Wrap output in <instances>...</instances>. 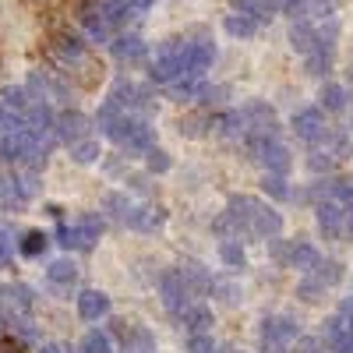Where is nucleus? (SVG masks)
I'll use <instances>...</instances> for the list:
<instances>
[{
    "label": "nucleus",
    "mask_w": 353,
    "mask_h": 353,
    "mask_svg": "<svg viewBox=\"0 0 353 353\" xmlns=\"http://www.w3.org/2000/svg\"><path fill=\"white\" fill-rule=\"evenodd\" d=\"M46 283L53 286V290H61V293H68L74 283H78V265L71 261V258H57L50 269H46Z\"/></svg>",
    "instance_id": "16"
},
{
    "label": "nucleus",
    "mask_w": 353,
    "mask_h": 353,
    "mask_svg": "<svg viewBox=\"0 0 353 353\" xmlns=\"http://www.w3.org/2000/svg\"><path fill=\"white\" fill-rule=\"evenodd\" d=\"M0 353H25V350H21V343H18V339L0 336Z\"/></svg>",
    "instance_id": "53"
},
{
    "label": "nucleus",
    "mask_w": 353,
    "mask_h": 353,
    "mask_svg": "<svg viewBox=\"0 0 353 353\" xmlns=\"http://www.w3.org/2000/svg\"><path fill=\"white\" fill-rule=\"evenodd\" d=\"M258 205H261V201H258V198H251V194H233V198H230V205H226V212L241 223V230H244V233H251V216L258 212Z\"/></svg>",
    "instance_id": "19"
},
{
    "label": "nucleus",
    "mask_w": 353,
    "mask_h": 353,
    "mask_svg": "<svg viewBox=\"0 0 353 353\" xmlns=\"http://www.w3.org/2000/svg\"><path fill=\"white\" fill-rule=\"evenodd\" d=\"M194 92H198V78H181V81H173L170 85V96L173 99H194Z\"/></svg>",
    "instance_id": "41"
},
{
    "label": "nucleus",
    "mask_w": 353,
    "mask_h": 353,
    "mask_svg": "<svg viewBox=\"0 0 353 353\" xmlns=\"http://www.w3.org/2000/svg\"><path fill=\"white\" fill-rule=\"evenodd\" d=\"M81 353H110V336L106 332H88L85 339H81Z\"/></svg>",
    "instance_id": "39"
},
{
    "label": "nucleus",
    "mask_w": 353,
    "mask_h": 353,
    "mask_svg": "<svg viewBox=\"0 0 353 353\" xmlns=\"http://www.w3.org/2000/svg\"><path fill=\"white\" fill-rule=\"evenodd\" d=\"M318 251H314V244H307V241H293L290 244V265L293 269H304V272H311L314 265H318Z\"/></svg>",
    "instance_id": "26"
},
{
    "label": "nucleus",
    "mask_w": 353,
    "mask_h": 353,
    "mask_svg": "<svg viewBox=\"0 0 353 353\" xmlns=\"http://www.w3.org/2000/svg\"><path fill=\"white\" fill-rule=\"evenodd\" d=\"M106 138L121 145L128 156H145L149 149H156V131L149 128V121L145 117H131V113L117 117V124L106 131Z\"/></svg>",
    "instance_id": "1"
},
{
    "label": "nucleus",
    "mask_w": 353,
    "mask_h": 353,
    "mask_svg": "<svg viewBox=\"0 0 353 353\" xmlns=\"http://www.w3.org/2000/svg\"><path fill=\"white\" fill-rule=\"evenodd\" d=\"M50 57L61 68H71L74 71L78 64H88V46L74 32H64V28H61V32L50 36Z\"/></svg>",
    "instance_id": "5"
},
{
    "label": "nucleus",
    "mask_w": 353,
    "mask_h": 353,
    "mask_svg": "<svg viewBox=\"0 0 353 353\" xmlns=\"http://www.w3.org/2000/svg\"><path fill=\"white\" fill-rule=\"evenodd\" d=\"M46 248H50V237H46L43 230H28L25 237L18 241V251H21L25 258H39V254H43Z\"/></svg>",
    "instance_id": "29"
},
{
    "label": "nucleus",
    "mask_w": 353,
    "mask_h": 353,
    "mask_svg": "<svg viewBox=\"0 0 353 353\" xmlns=\"http://www.w3.org/2000/svg\"><path fill=\"white\" fill-rule=\"evenodd\" d=\"M304 61H307V71L311 74H329L332 71V46L329 43H318V50H311Z\"/></svg>",
    "instance_id": "28"
},
{
    "label": "nucleus",
    "mask_w": 353,
    "mask_h": 353,
    "mask_svg": "<svg viewBox=\"0 0 353 353\" xmlns=\"http://www.w3.org/2000/svg\"><path fill=\"white\" fill-rule=\"evenodd\" d=\"M290 43H293V50L297 53H311V50H318V32H314V25L311 21H293V28H290Z\"/></svg>",
    "instance_id": "22"
},
{
    "label": "nucleus",
    "mask_w": 353,
    "mask_h": 353,
    "mask_svg": "<svg viewBox=\"0 0 353 353\" xmlns=\"http://www.w3.org/2000/svg\"><path fill=\"white\" fill-rule=\"evenodd\" d=\"M350 128H353V124H350Z\"/></svg>",
    "instance_id": "60"
},
{
    "label": "nucleus",
    "mask_w": 353,
    "mask_h": 353,
    "mask_svg": "<svg viewBox=\"0 0 353 353\" xmlns=\"http://www.w3.org/2000/svg\"><path fill=\"white\" fill-rule=\"evenodd\" d=\"M78 314H81L85 321L106 318V314H110V297H106L103 290H81V293H78Z\"/></svg>",
    "instance_id": "14"
},
{
    "label": "nucleus",
    "mask_w": 353,
    "mask_h": 353,
    "mask_svg": "<svg viewBox=\"0 0 353 353\" xmlns=\"http://www.w3.org/2000/svg\"><path fill=\"white\" fill-rule=\"evenodd\" d=\"M223 96H226L223 85H198V92H194V99H198L201 106H212V103H219Z\"/></svg>",
    "instance_id": "43"
},
{
    "label": "nucleus",
    "mask_w": 353,
    "mask_h": 353,
    "mask_svg": "<svg viewBox=\"0 0 353 353\" xmlns=\"http://www.w3.org/2000/svg\"><path fill=\"white\" fill-rule=\"evenodd\" d=\"M159 293H163V304H166V311L170 314H181L191 301V290L184 286V279H181V272L176 269H166L163 272V279H159Z\"/></svg>",
    "instance_id": "6"
},
{
    "label": "nucleus",
    "mask_w": 353,
    "mask_h": 353,
    "mask_svg": "<svg viewBox=\"0 0 353 353\" xmlns=\"http://www.w3.org/2000/svg\"><path fill=\"white\" fill-rule=\"evenodd\" d=\"M103 152H99V141H92V138H81V141H74L71 145V159L74 163H96Z\"/></svg>",
    "instance_id": "34"
},
{
    "label": "nucleus",
    "mask_w": 353,
    "mask_h": 353,
    "mask_svg": "<svg viewBox=\"0 0 353 353\" xmlns=\"http://www.w3.org/2000/svg\"><path fill=\"white\" fill-rule=\"evenodd\" d=\"M188 353H216V343H212V336H205V332L191 336V339H188Z\"/></svg>",
    "instance_id": "44"
},
{
    "label": "nucleus",
    "mask_w": 353,
    "mask_h": 353,
    "mask_svg": "<svg viewBox=\"0 0 353 353\" xmlns=\"http://www.w3.org/2000/svg\"><path fill=\"white\" fill-rule=\"evenodd\" d=\"M176 272H181V279H184V286L191 293H205V290L212 286V276H209V269H205L201 261H184Z\"/></svg>",
    "instance_id": "21"
},
{
    "label": "nucleus",
    "mask_w": 353,
    "mask_h": 353,
    "mask_svg": "<svg viewBox=\"0 0 353 353\" xmlns=\"http://www.w3.org/2000/svg\"><path fill=\"white\" fill-rule=\"evenodd\" d=\"M0 314H4V304H0Z\"/></svg>",
    "instance_id": "59"
},
{
    "label": "nucleus",
    "mask_w": 353,
    "mask_h": 353,
    "mask_svg": "<svg viewBox=\"0 0 353 353\" xmlns=\"http://www.w3.org/2000/svg\"><path fill=\"white\" fill-rule=\"evenodd\" d=\"M318 99H321V106H325L329 113H339L346 106V88L343 85H321Z\"/></svg>",
    "instance_id": "32"
},
{
    "label": "nucleus",
    "mask_w": 353,
    "mask_h": 353,
    "mask_svg": "<svg viewBox=\"0 0 353 353\" xmlns=\"http://www.w3.org/2000/svg\"><path fill=\"white\" fill-rule=\"evenodd\" d=\"M346 233L353 237V201H346Z\"/></svg>",
    "instance_id": "56"
},
{
    "label": "nucleus",
    "mask_w": 353,
    "mask_h": 353,
    "mask_svg": "<svg viewBox=\"0 0 353 353\" xmlns=\"http://www.w3.org/2000/svg\"><path fill=\"white\" fill-rule=\"evenodd\" d=\"M18 124H21V117H11L8 106H0V141H4V134H8L11 128H18Z\"/></svg>",
    "instance_id": "48"
},
{
    "label": "nucleus",
    "mask_w": 353,
    "mask_h": 353,
    "mask_svg": "<svg viewBox=\"0 0 353 353\" xmlns=\"http://www.w3.org/2000/svg\"><path fill=\"white\" fill-rule=\"evenodd\" d=\"M8 261H11V241L4 237V233H0V269H4Z\"/></svg>",
    "instance_id": "54"
},
{
    "label": "nucleus",
    "mask_w": 353,
    "mask_h": 353,
    "mask_svg": "<svg viewBox=\"0 0 353 353\" xmlns=\"http://www.w3.org/2000/svg\"><path fill=\"white\" fill-rule=\"evenodd\" d=\"M269 251H272L276 261H290V244H283V241H269Z\"/></svg>",
    "instance_id": "51"
},
{
    "label": "nucleus",
    "mask_w": 353,
    "mask_h": 353,
    "mask_svg": "<svg viewBox=\"0 0 353 353\" xmlns=\"http://www.w3.org/2000/svg\"><path fill=\"white\" fill-rule=\"evenodd\" d=\"M113 325V336L121 339L131 353H149V350H156V339H152V332H145L141 325H131V321H124V318H117V321H110Z\"/></svg>",
    "instance_id": "7"
},
{
    "label": "nucleus",
    "mask_w": 353,
    "mask_h": 353,
    "mask_svg": "<svg viewBox=\"0 0 353 353\" xmlns=\"http://www.w3.org/2000/svg\"><path fill=\"white\" fill-rule=\"evenodd\" d=\"M28 8H36V11H61L64 4H71V0H25Z\"/></svg>",
    "instance_id": "49"
},
{
    "label": "nucleus",
    "mask_w": 353,
    "mask_h": 353,
    "mask_svg": "<svg viewBox=\"0 0 353 353\" xmlns=\"http://www.w3.org/2000/svg\"><path fill=\"white\" fill-rule=\"evenodd\" d=\"M293 339H301V321L293 318H265L261 321V350L265 353H286Z\"/></svg>",
    "instance_id": "4"
},
{
    "label": "nucleus",
    "mask_w": 353,
    "mask_h": 353,
    "mask_svg": "<svg viewBox=\"0 0 353 353\" xmlns=\"http://www.w3.org/2000/svg\"><path fill=\"white\" fill-rule=\"evenodd\" d=\"M336 14V0H301V8H297V18L293 21H332Z\"/></svg>",
    "instance_id": "18"
},
{
    "label": "nucleus",
    "mask_w": 353,
    "mask_h": 353,
    "mask_svg": "<svg viewBox=\"0 0 353 353\" xmlns=\"http://www.w3.org/2000/svg\"><path fill=\"white\" fill-rule=\"evenodd\" d=\"M212 290L219 293L223 304H237V286H233V283H212Z\"/></svg>",
    "instance_id": "47"
},
{
    "label": "nucleus",
    "mask_w": 353,
    "mask_h": 353,
    "mask_svg": "<svg viewBox=\"0 0 353 353\" xmlns=\"http://www.w3.org/2000/svg\"><path fill=\"white\" fill-rule=\"evenodd\" d=\"M339 318H343L346 332H353V297H346V301L339 304Z\"/></svg>",
    "instance_id": "50"
},
{
    "label": "nucleus",
    "mask_w": 353,
    "mask_h": 353,
    "mask_svg": "<svg viewBox=\"0 0 353 353\" xmlns=\"http://www.w3.org/2000/svg\"><path fill=\"white\" fill-rule=\"evenodd\" d=\"M332 163H336V159H332L329 152H321V149H318V152H314V156L307 159V166H311L314 173H321V170H325V173H329V170H332Z\"/></svg>",
    "instance_id": "46"
},
{
    "label": "nucleus",
    "mask_w": 353,
    "mask_h": 353,
    "mask_svg": "<svg viewBox=\"0 0 353 353\" xmlns=\"http://www.w3.org/2000/svg\"><path fill=\"white\" fill-rule=\"evenodd\" d=\"M78 18H81V25H85V32L92 36L96 43H106V39H110V25H106V18H103V11H99V0H85Z\"/></svg>",
    "instance_id": "15"
},
{
    "label": "nucleus",
    "mask_w": 353,
    "mask_h": 353,
    "mask_svg": "<svg viewBox=\"0 0 353 353\" xmlns=\"http://www.w3.org/2000/svg\"><path fill=\"white\" fill-rule=\"evenodd\" d=\"M145 163H149V173H166L173 166L170 152H163V149H149V152H145Z\"/></svg>",
    "instance_id": "42"
},
{
    "label": "nucleus",
    "mask_w": 353,
    "mask_h": 353,
    "mask_svg": "<svg viewBox=\"0 0 353 353\" xmlns=\"http://www.w3.org/2000/svg\"><path fill=\"white\" fill-rule=\"evenodd\" d=\"M110 50H113V57H117L121 64H138V61H145V43H141L138 36H121V39H113Z\"/></svg>",
    "instance_id": "20"
},
{
    "label": "nucleus",
    "mask_w": 353,
    "mask_h": 353,
    "mask_svg": "<svg viewBox=\"0 0 353 353\" xmlns=\"http://www.w3.org/2000/svg\"><path fill=\"white\" fill-rule=\"evenodd\" d=\"M68 353H81V350H68Z\"/></svg>",
    "instance_id": "58"
},
{
    "label": "nucleus",
    "mask_w": 353,
    "mask_h": 353,
    "mask_svg": "<svg viewBox=\"0 0 353 353\" xmlns=\"http://www.w3.org/2000/svg\"><path fill=\"white\" fill-rule=\"evenodd\" d=\"M53 134L61 138V141H68V145H74V141L88 138V117H85V113H78V110L61 113V117L53 121Z\"/></svg>",
    "instance_id": "11"
},
{
    "label": "nucleus",
    "mask_w": 353,
    "mask_h": 353,
    "mask_svg": "<svg viewBox=\"0 0 353 353\" xmlns=\"http://www.w3.org/2000/svg\"><path fill=\"white\" fill-rule=\"evenodd\" d=\"M99 233H103V219L99 216H81L74 226H68V223L57 226V241H61L64 248H71V251H92L96 241H99Z\"/></svg>",
    "instance_id": "2"
},
{
    "label": "nucleus",
    "mask_w": 353,
    "mask_h": 353,
    "mask_svg": "<svg viewBox=\"0 0 353 353\" xmlns=\"http://www.w3.org/2000/svg\"><path fill=\"white\" fill-rule=\"evenodd\" d=\"M124 4H128L131 14H141V11H149V8H152V0H124Z\"/></svg>",
    "instance_id": "55"
},
{
    "label": "nucleus",
    "mask_w": 353,
    "mask_h": 353,
    "mask_svg": "<svg viewBox=\"0 0 353 353\" xmlns=\"http://www.w3.org/2000/svg\"><path fill=\"white\" fill-rule=\"evenodd\" d=\"M293 134H297L301 141H321L325 138V117H321V110H301L297 117H293Z\"/></svg>",
    "instance_id": "12"
},
{
    "label": "nucleus",
    "mask_w": 353,
    "mask_h": 353,
    "mask_svg": "<svg viewBox=\"0 0 353 353\" xmlns=\"http://www.w3.org/2000/svg\"><path fill=\"white\" fill-rule=\"evenodd\" d=\"M39 353H64V350H61V346H53V343H46V346H43Z\"/></svg>",
    "instance_id": "57"
},
{
    "label": "nucleus",
    "mask_w": 353,
    "mask_h": 353,
    "mask_svg": "<svg viewBox=\"0 0 353 353\" xmlns=\"http://www.w3.org/2000/svg\"><path fill=\"white\" fill-rule=\"evenodd\" d=\"M106 212L117 219V223H128V216H131V201H128V194H106Z\"/></svg>",
    "instance_id": "36"
},
{
    "label": "nucleus",
    "mask_w": 353,
    "mask_h": 353,
    "mask_svg": "<svg viewBox=\"0 0 353 353\" xmlns=\"http://www.w3.org/2000/svg\"><path fill=\"white\" fill-rule=\"evenodd\" d=\"M209 128H212V121L205 113H191V117H181V121H176V131L188 134V138H201Z\"/></svg>",
    "instance_id": "30"
},
{
    "label": "nucleus",
    "mask_w": 353,
    "mask_h": 353,
    "mask_svg": "<svg viewBox=\"0 0 353 353\" xmlns=\"http://www.w3.org/2000/svg\"><path fill=\"white\" fill-rule=\"evenodd\" d=\"M212 230L219 233V237H226V241H233V237H241V233H244V230H241V223L233 219L230 212H223V216L212 223Z\"/></svg>",
    "instance_id": "38"
},
{
    "label": "nucleus",
    "mask_w": 353,
    "mask_h": 353,
    "mask_svg": "<svg viewBox=\"0 0 353 353\" xmlns=\"http://www.w3.org/2000/svg\"><path fill=\"white\" fill-rule=\"evenodd\" d=\"M166 223V212L163 209H152V205H131V216H128V226L134 230H145V233H152Z\"/></svg>",
    "instance_id": "17"
},
{
    "label": "nucleus",
    "mask_w": 353,
    "mask_h": 353,
    "mask_svg": "<svg viewBox=\"0 0 353 353\" xmlns=\"http://www.w3.org/2000/svg\"><path fill=\"white\" fill-rule=\"evenodd\" d=\"M258 25H261V18H258L254 11H237V14L226 18V32L244 39V36H254V32H258Z\"/></svg>",
    "instance_id": "25"
},
{
    "label": "nucleus",
    "mask_w": 353,
    "mask_h": 353,
    "mask_svg": "<svg viewBox=\"0 0 353 353\" xmlns=\"http://www.w3.org/2000/svg\"><path fill=\"white\" fill-rule=\"evenodd\" d=\"M297 297H301L304 304H318L321 297H325V286L314 283V279H304V283L297 286Z\"/></svg>",
    "instance_id": "40"
},
{
    "label": "nucleus",
    "mask_w": 353,
    "mask_h": 353,
    "mask_svg": "<svg viewBox=\"0 0 353 353\" xmlns=\"http://www.w3.org/2000/svg\"><path fill=\"white\" fill-rule=\"evenodd\" d=\"M212 128H216L223 138H244V117H241V110H230V113L216 117Z\"/></svg>",
    "instance_id": "27"
},
{
    "label": "nucleus",
    "mask_w": 353,
    "mask_h": 353,
    "mask_svg": "<svg viewBox=\"0 0 353 353\" xmlns=\"http://www.w3.org/2000/svg\"><path fill=\"white\" fill-rule=\"evenodd\" d=\"M216 61V46L212 43H188L184 50V78H201Z\"/></svg>",
    "instance_id": "9"
},
{
    "label": "nucleus",
    "mask_w": 353,
    "mask_h": 353,
    "mask_svg": "<svg viewBox=\"0 0 353 353\" xmlns=\"http://www.w3.org/2000/svg\"><path fill=\"white\" fill-rule=\"evenodd\" d=\"M332 353H353V332H343V336L332 343Z\"/></svg>",
    "instance_id": "52"
},
{
    "label": "nucleus",
    "mask_w": 353,
    "mask_h": 353,
    "mask_svg": "<svg viewBox=\"0 0 353 353\" xmlns=\"http://www.w3.org/2000/svg\"><path fill=\"white\" fill-rule=\"evenodd\" d=\"M99 11H103V18H106V25H110V28H113V25H124V21L131 18V11H128L124 0H103Z\"/></svg>",
    "instance_id": "33"
},
{
    "label": "nucleus",
    "mask_w": 353,
    "mask_h": 353,
    "mask_svg": "<svg viewBox=\"0 0 353 353\" xmlns=\"http://www.w3.org/2000/svg\"><path fill=\"white\" fill-rule=\"evenodd\" d=\"M314 216H318V230L325 233L329 241H336L339 233L346 230V209H343L339 201H318Z\"/></svg>",
    "instance_id": "10"
},
{
    "label": "nucleus",
    "mask_w": 353,
    "mask_h": 353,
    "mask_svg": "<svg viewBox=\"0 0 353 353\" xmlns=\"http://www.w3.org/2000/svg\"><path fill=\"white\" fill-rule=\"evenodd\" d=\"M343 332H346V325H343V318L336 314V318H329V321H325V329H321V339H325V343L332 346V343H336Z\"/></svg>",
    "instance_id": "45"
},
{
    "label": "nucleus",
    "mask_w": 353,
    "mask_h": 353,
    "mask_svg": "<svg viewBox=\"0 0 353 353\" xmlns=\"http://www.w3.org/2000/svg\"><path fill=\"white\" fill-rule=\"evenodd\" d=\"M314 283H321V286H336L339 279H343V261L339 258H318V265L307 272Z\"/></svg>",
    "instance_id": "23"
},
{
    "label": "nucleus",
    "mask_w": 353,
    "mask_h": 353,
    "mask_svg": "<svg viewBox=\"0 0 353 353\" xmlns=\"http://www.w3.org/2000/svg\"><path fill=\"white\" fill-rule=\"evenodd\" d=\"M184 50L188 43L184 39H166L159 46V57H156V64H152V81L159 85H173L176 78H184Z\"/></svg>",
    "instance_id": "3"
},
{
    "label": "nucleus",
    "mask_w": 353,
    "mask_h": 353,
    "mask_svg": "<svg viewBox=\"0 0 353 353\" xmlns=\"http://www.w3.org/2000/svg\"><path fill=\"white\" fill-rule=\"evenodd\" d=\"M176 318H181V325L191 329V336H198V332H205V329L212 325V311H209V307H201V304H188Z\"/></svg>",
    "instance_id": "24"
},
{
    "label": "nucleus",
    "mask_w": 353,
    "mask_h": 353,
    "mask_svg": "<svg viewBox=\"0 0 353 353\" xmlns=\"http://www.w3.org/2000/svg\"><path fill=\"white\" fill-rule=\"evenodd\" d=\"M283 233V216L269 205H258V212L251 216V237H261V241H276Z\"/></svg>",
    "instance_id": "13"
},
{
    "label": "nucleus",
    "mask_w": 353,
    "mask_h": 353,
    "mask_svg": "<svg viewBox=\"0 0 353 353\" xmlns=\"http://www.w3.org/2000/svg\"><path fill=\"white\" fill-rule=\"evenodd\" d=\"M261 191L269 194L272 201H290V184H286V176H279V173H265V181H261Z\"/></svg>",
    "instance_id": "31"
},
{
    "label": "nucleus",
    "mask_w": 353,
    "mask_h": 353,
    "mask_svg": "<svg viewBox=\"0 0 353 353\" xmlns=\"http://www.w3.org/2000/svg\"><path fill=\"white\" fill-rule=\"evenodd\" d=\"M219 258L230 265V269H244V261H248L241 241H223V244H219Z\"/></svg>",
    "instance_id": "35"
},
{
    "label": "nucleus",
    "mask_w": 353,
    "mask_h": 353,
    "mask_svg": "<svg viewBox=\"0 0 353 353\" xmlns=\"http://www.w3.org/2000/svg\"><path fill=\"white\" fill-rule=\"evenodd\" d=\"M251 159L261 163L269 173H279V176H286V170L293 166L290 149H286V145H279V141H265V145H258V149L251 152Z\"/></svg>",
    "instance_id": "8"
},
{
    "label": "nucleus",
    "mask_w": 353,
    "mask_h": 353,
    "mask_svg": "<svg viewBox=\"0 0 353 353\" xmlns=\"http://www.w3.org/2000/svg\"><path fill=\"white\" fill-rule=\"evenodd\" d=\"M0 106H11L18 117H25V110H28V96H25V88L8 85V88H4V103H0Z\"/></svg>",
    "instance_id": "37"
}]
</instances>
